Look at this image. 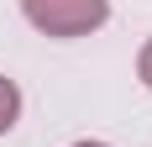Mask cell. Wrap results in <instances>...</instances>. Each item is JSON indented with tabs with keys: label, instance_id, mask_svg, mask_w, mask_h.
I'll list each match as a JSON object with an SVG mask.
<instances>
[{
	"label": "cell",
	"instance_id": "1",
	"mask_svg": "<svg viewBox=\"0 0 152 147\" xmlns=\"http://www.w3.org/2000/svg\"><path fill=\"white\" fill-rule=\"evenodd\" d=\"M21 11L47 37H84L110 16V5L105 0H21Z\"/></svg>",
	"mask_w": 152,
	"mask_h": 147
},
{
	"label": "cell",
	"instance_id": "2",
	"mask_svg": "<svg viewBox=\"0 0 152 147\" xmlns=\"http://www.w3.org/2000/svg\"><path fill=\"white\" fill-rule=\"evenodd\" d=\"M16 110H21V95H16L11 79H0V132H11V126H16Z\"/></svg>",
	"mask_w": 152,
	"mask_h": 147
},
{
	"label": "cell",
	"instance_id": "3",
	"mask_svg": "<svg viewBox=\"0 0 152 147\" xmlns=\"http://www.w3.org/2000/svg\"><path fill=\"white\" fill-rule=\"evenodd\" d=\"M137 68H142V84H147V89H152V42H147V47H142V63H137Z\"/></svg>",
	"mask_w": 152,
	"mask_h": 147
},
{
	"label": "cell",
	"instance_id": "4",
	"mask_svg": "<svg viewBox=\"0 0 152 147\" xmlns=\"http://www.w3.org/2000/svg\"><path fill=\"white\" fill-rule=\"evenodd\" d=\"M79 147H105V142H79Z\"/></svg>",
	"mask_w": 152,
	"mask_h": 147
}]
</instances>
